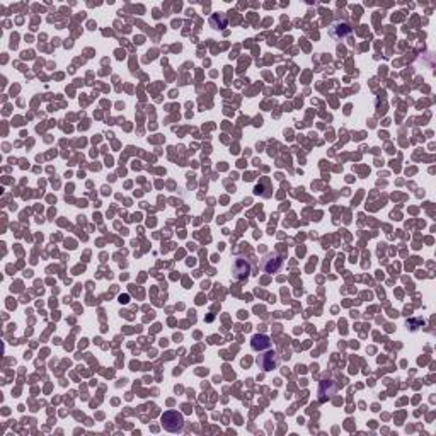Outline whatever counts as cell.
<instances>
[{
	"instance_id": "cell-1",
	"label": "cell",
	"mask_w": 436,
	"mask_h": 436,
	"mask_svg": "<svg viewBox=\"0 0 436 436\" xmlns=\"http://www.w3.org/2000/svg\"><path fill=\"white\" fill-rule=\"evenodd\" d=\"M162 426H164L167 431L179 433V431H183V428H184V419L179 412H174V411L165 412V414L162 416Z\"/></svg>"
},
{
	"instance_id": "cell-2",
	"label": "cell",
	"mask_w": 436,
	"mask_h": 436,
	"mask_svg": "<svg viewBox=\"0 0 436 436\" xmlns=\"http://www.w3.org/2000/svg\"><path fill=\"white\" fill-rule=\"evenodd\" d=\"M257 365H259L264 372H271V370H275L276 366L280 365V358H278L276 351L266 349L264 353L259 354V358H257Z\"/></svg>"
},
{
	"instance_id": "cell-3",
	"label": "cell",
	"mask_w": 436,
	"mask_h": 436,
	"mask_svg": "<svg viewBox=\"0 0 436 436\" xmlns=\"http://www.w3.org/2000/svg\"><path fill=\"white\" fill-rule=\"evenodd\" d=\"M250 273V262L239 257L234 264V278L235 280H245Z\"/></svg>"
},
{
	"instance_id": "cell-4",
	"label": "cell",
	"mask_w": 436,
	"mask_h": 436,
	"mask_svg": "<svg viewBox=\"0 0 436 436\" xmlns=\"http://www.w3.org/2000/svg\"><path fill=\"white\" fill-rule=\"evenodd\" d=\"M283 266V259L276 254H269L264 259V271L266 273H278Z\"/></svg>"
},
{
	"instance_id": "cell-5",
	"label": "cell",
	"mask_w": 436,
	"mask_h": 436,
	"mask_svg": "<svg viewBox=\"0 0 436 436\" xmlns=\"http://www.w3.org/2000/svg\"><path fill=\"white\" fill-rule=\"evenodd\" d=\"M250 344H252L254 351H266L271 348V339L264 334H256L250 341Z\"/></svg>"
}]
</instances>
